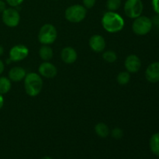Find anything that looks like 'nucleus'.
<instances>
[{"label":"nucleus","instance_id":"4be33fe9","mask_svg":"<svg viewBox=\"0 0 159 159\" xmlns=\"http://www.w3.org/2000/svg\"><path fill=\"white\" fill-rule=\"evenodd\" d=\"M111 135L115 139H120L123 137V135H124V132H123V130L120 128L116 127V128H114L112 130Z\"/></svg>","mask_w":159,"mask_h":159},{"label":"nucleus","instance_id":"a878e982","mask_svg":"<svg viewBox=\"0 0 159 159\" xmlns=\"http://www.w3.org/2000/svg\"><path fill=\"white\" fill-rule=\"evenodd\" d=\"M152 6L157 14H159V0H152Z\"/></svg>","mask_w":159,"mask_h":159},{"label":"nucleus","instance_id":"393cba45","mask_svg":"<svg viewBox=\"0 0 159 159\" xmlns=\"http://www.w3.org/2000/svg\"><path fill=\"white\" fill-rule=\"evenodd\" d=\"M152 25L159 30V14H156L152 20Z\"/></svg>","mask_w":159,"mask_h":159},{"label":"nucleus","instance_id":"0eeeda50","mask_svg":"<svg viewBox=\"0 0 159 159\" xmlns=\"http://www.w3.org/2000/svg\"><path fill=\"white\" fill-rule=\"evenodd\" d=\"M2 19L5 24L9 27H15L19 24L20 16L18 11L12 8L6 9L2 12Z\"/></svg>","mask_w":159,"mask_h":159},{"label":"nucleus","instance_id":"2eb2a0df","mask_svg":"<svg viewBox=\"0 0 159 159\" xmlns=\"http://www.w3.org/2000/svg\"><path fill=\"white\" fill-rule=\"evenodd\" d=\"M150 149L154 155L159 156V133L154 134L149 142Z\"/></svg>","mask_w":159,"mask_h":159},{"label":"nucleus","instance_id":"7ed1b4c3","mask_svg":"<svg viewBox=\"0 0 159 159\" xmlns=\"http://www.w3.org/2000/svg\"><path fill=\"white\" fill-rule=\"evenodd\" d=\"M153 25L152 21L150 18L144 16H140L134 19L133 25H132V30L134 32L139 36H144L148 34L152 30Z\"/></svg>","mask_w":159,"mask_h":159},{"label":"nucleus","instance_id":"4468645a","mask_svg":"<svg viewBox=\"0 0 159 159\" xmlns=\"http://www.w3.org/2000/svg\"><path fill=\"white\" fill-rule=\"evenodd\" d=\"M26 75V71L21 67H14L9 72V79L12 82H20Z\"/></svg>","mask_w":159,"mask_h":159},{"label":"nucleus","instance_id":"a211bd4d","mask_svg":"<svg viewBox=\"0 0 159 159\" xmlns=\"http://www.w3.org/2000/svg\"><path fill=\"white\" fill-rule=\"evenodd\" d=\"M11 89L10 79L6 77H0V94H6Z\"/></svg>","mask_w":159,"mask_h":159},{"label":"nucleus","instance_id":"39448f33","mask_svg":"<svg viewBox=\"0 0 159 159\" xmlns=\"http://www.w3.org/2000/svg\"><path fill=\"white\" fill-rule=\"evenodd\" d=\"M65 18L71 23H79L85 18L86 9L81 5H73L65 10Z\"/></svg>","mask_w":159,"mask_h":159},{"label":"nucleus","instance_id":"6e6552de","mask_svg":"<svg viewBox=\"0 0 159 159\" xmlns=\"http://www.w3.org/2000/svg\"><path fill=\"white\" fill-rule=\"evenodd\" d=\"M29 54V49L22 44L16 45L9 51V60L12 61H20L26 58Z\"/></svg>","mask_w":159,"mask_h":159},{"label":"nucleus","instance_id":"b1692460","mask_svg":"<svg viewBox=\"0 0 159 159\" xmlns=\"http://www.w3.org/2000/svg\"><path fill=\"white\" fill-rule=\"evenodd\" d=\"M6 1L7 2L9 6H12V7H16L23 2V0H6Z\"/></svg>","mask_w":159,"mask_h":159},{"label":"nucleus","instance_id":"c756f323","mask_svg":"<svg viewBox=\"0 0 159 159\" xmlns=\"http://www.w3.org/2000/svg\"><path fill=\"white\" fill-rule=\"evenodd\" d=\"M3 53H4V48H3L2 46H1V45H0V57L2 55Z\"/></svg>","mask_w":159,"mask_h":159},{"label":"nucleus","instance_id":"f8f14e48","mask_svg":"<svg viewBox=\"0 0 159 159\" xmlns=\"http://www.w3.org/2000/svg\"><path fill=\"white\" fill-rule=\"evenodd\" d=\"M89 47L95 52H102L106 48V42L103 37L100 35H93L89 39Z\"/></svg>","mask_w":159,"mask_h":159},{"label":"nucleus","instance_id":"f3484780","mask_svg":"<svg viewBox=\"0 0 159 159\" xmlns=\"http://www.w3.org/2000/svg\"><path fill=\"white\" fill-rule=\"evenodd\" d=\"M96 134L100 138H107L110 134V130L107 124L104 123H99L95 127Z\"/></svg>","mask_w":159,"mask_h":159},{"label":"nucleus","instance_id":"5701e85b","mask_svg":"<svg viewBox=\"0 0 159 159\" xmlns=\"http://www.w3.org/2000/svg\"><path fill=\"white\" fill-rule=\"evenodd\" d=\"M82 2H83V5L85 8L91 9L95 6L96 0H82Z\"/></svg>","mask_w":159,"mask_h":159},{"label":"nucleus","instance_id":"423d86ee","mask_svg":"<svg viewBox=\"0 0 159 159\" xmlns=\"http://www.w3.org/2000/svg\"><path fill=\"white\" fill-rule=\"evenodd\" d=\"M144 6L141 0H127L124 5V12L126 16L131 19L140 16L143 12Z\"/></svg>","mask_w":159,"mask_h":159},{"label":"nucleus","instance_id":"aec40b11","mask_svg":"<svg viewBox=\"0 0 159 159\" xmlns=\"http://www.w3.org/2000/svg\"><path fill=\"white\" fill-rule=\"evenodd\" d=\"M121 6V0H107V8L109 11L117 10Z\"/></svg>","mask_w":159,"mask_h":159},{"label":"nucleus","instance_id":"ddd939ff","mask_svg":"<svg viewBox=\"0 0 159 159\" xmlns=\"http://www.w3.org/2000/svg\"><path fill=\"white\" fill-rule=\"evenodd\" d=\"M61 60L66 64H72L77 59V52L71 47H66L63 48L61 53Z\"/></svg>","mask_w":159,"mask_h":159},{"label":"nucleus","instance_id":"1a4fd4ad","mask_svg":"<svg viewBox=\"0 0 159 159\" xmlns=\"http://www.w3.org/2000/svg\"><path fill=\"white\" fill-rule=\"evenodd\" d=\"M124 65L129 73H136L140 70L141 67V61L139 57L135 54H130L127 57Z\"/></svg>","mask_w":159,"mask_h":159},{"label":"nucleus","instance_id":"f257e3e1","mask_svg":"<svg viewBox=\"0 0 159 159\" xmlns=\"http://www.w3.org/2000/svg\"><path fill=\"white\" fill-rule=\"evenodd\" d=\"M102 27L109 33H117L122 30L124 26V20L115 12L109 11L102 18Z\"/></svg>","mask_w":159,"mask_h":159},{"label":"nucleus","instance_id":"c85d7f7f","mask_svg":"<svg viewBox=\"0 0 159 159\" xmlns=\"http://www.w3.org/2000/svg\"><path fill=\"white\" fill-rule=\"evenodd\" d=\"M3 104H4V99H3L2 95L0 94V110H1V109L2 108Z\"/></svg>","mask_w":159,"mask_h":159},{"label":"nucleus","instance_id":"f03ea898","mask_svg":"<svg viewBox=\"0 0 159 159\" xmlns=\"http://www.w3.org/2000/svg\"><path fill=\"white\" fill-rule=\"evenodd\" d=\"M24 88L26 94L30 96H36L41 92L43 81L38 74L29 73L24 78Z\"/></svg>","mask_w":159,"mask_h":159},{"label":"nucleus","instance_id":"7c9ffc66","mask_svg":"<svg viewBox=\"0 0 159 159\" xmlns=\"http://www.w3.org/2000/svg\"><path fill=\"white\" fill-rule=\"evenodd\" d=\"M41 159H53V158H51V157H48V156H44V157H43V158H42Z\"/></svg>","mask_w":159,"mask_h":159},{"label":"nucleus","instance_id":"9b49d317","mask_svg":"<svg viewBox=\"0 0 159 159\" xmlns=\"http://www.w3.org/2000/svg\"><path fill=\"white\" fill-rule=\"evenodd\" d=\"M145 77L152 83L159 82V62H154L148 67L145 71Z\"/></svg>","mask_w":159,"mask_h":159},{"label":"nucleus","instance_id":"dca6fc26","mask_svg":"<svg viewBox=\"0 0 159 159\" xmlns=\"http://www.w3.org/2000/svg\"><path fill=\"white\" fill-rule=\"evenodd\" d=\"M39 55L43 61H49L53 57V50L48 45H43L39 51Z\"/></svg>","mask_w":159,"mask_h":159},{"label":"nucleus","instance_id":"412c9836","mask_svg":"<svg viewBox=\"0 0 159 159\" xmlns=\"http://www.w3.org/2000/svg\"><path fill=\"white\" fill-rule=\"evenodd\" d=\"M102 57H103V59L107 62H109V63H113V62H115L116 61L117 56H116V54L114 51H107L103 53Z\"/></svg>","mask_w":159,"mask_h":159},{"label":"nucleus","instance_id":"cd10ccee","mask_svg":"<svg viewBox=\"0 0 159 159\" xmlns=\"http://www.w3.org/2000/svg\"><path fill=\"white\" fill-rule=\"evenodd\" d=\"M4 69H5L4 63H3V62H2V61L0 60V75H1L2 73L3 72Z\"/></svg>","mask_w":159,"mask_h":159},{"label":"nucleus","instance_id":"6ab92c4d","mask_svg":"<svg viewBox=\"0 0 159 159\" xmlns=\"http://www.w3.org/2000/svg\"><path fill=\"white\" fill-rule=\"evenodd\" d=\"M130 73L128 71H121L118 74L116 80H117L118 83L121 85H125L130 82Z\"/></svg>","mask_w":159,"mask_h":159},{"label":"nucleus","instance_id":"9d476101","mask_svg":"<svg viewBox=\"0 0 159 159\" xmlns=\"http://www.w3.org/2000/svg\"><path fill=\"white\" fill-rule=\"evenodd\" d=\"M38 71L40 75L43 76L47 79H52V78L55 77L57 73V68L53 64L48 61L42 63L39 67Z\"/></svg>","mask_w":159,"mask_h":159},{"label":"nucleus","instance_id":"20e7f679","mask_svg":"<svg viewBox=\"0 0 159 159\" xmlns=\"http://www.w3.org/2000/svg\"><path fill=\"white\" fill-rule=\"evenodd\" d=\"M57 36L56 28L53 25L47 23L40 28L38 34V40L43 45H49L55 41Z\"/></svg>","mask_w":159,"mask_h":159},{"label":"nucleus","instance_id":"bb28decb","mask_svg":"<svg viewBox=\"0 0 159 159\" xmlns=\"http://www.w3.org/2000/svg\"><path fill=\"white\" fill-rule=\"evenodd\" d=\"M6 9V3H5L2 0H0V12H2H2Z\"/></svg>","mask_w":159,"mask_h":159}]
</instances>
